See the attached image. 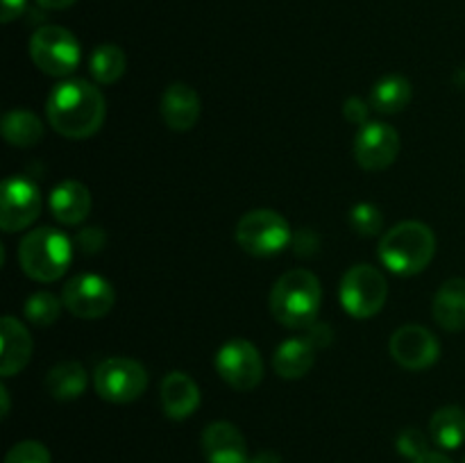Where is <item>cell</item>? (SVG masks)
Listing matches in <instances>:
<instances>
[{
    "instance_id": "20",
    "label": "cell",
    "mask_w": 465,
    "mask_h": 463,
    "mask_svg": "<svg viewBox=\"0 0 465 463\" xmlns=\"http://www.w3.org/2000/svg\"><path fill=\"white\" fill-rule=\"evenodd\" d=\"M434 313L436 322L448 331L465 330V280L454 277L448 280L439 289L434 298Z\"/></svg>"
},
{
    "instance_id": "12",
    "label": "cell",
    "mask_w": 465,
    "mask_h": 463,
    "mask_svg": "<svg viewBox=\"0 0 465 463\" xmlns=\"http://www.w3.org/2000/svg\"><path fill=\"white\" fill-rule=\"evenodd\" d=\"M400 134L386 123H366L359 127L354 157L363 171H384L398 159Z\"/></svg>"
},
{
    "instance_id": "4",
    "label": "cell",
    "mask_w": 465,
    "mask_h": 463,
    "mask_svg": "<svg viewBox=\"0 0 465 463\" xmlns=\"http://www.w3.org/2000/svg\"><path fill=\"white\" fill-rule=\"evenodd\" d=\"M71 239L53 227L27 232L18 245V261H21L23 272L44 284L59 280L71 266Z\"/></svg>"
},
{
    "instance_id": "3",
    "label": "cell",
    "mask_w": 465,
    "mask_h": 463,
    "mask_svg": "<svg viewBox=\"0 0 465 463\" xmlns=\"http://www.w3.org/2000/svg\"><path fill=\"white\" fill-rule=\"evenodd\" d=\"M436 254V236L425 222L407 221L384 234L380 259L395 275H416L431 263Z\"/></svg>"
},
{
    "instance_id": "30",
    "label": "cell",
    "mask_w": 465,
    "mask_h": 463,
    "mask_svg": "<svg viewBox=\"0 0 465 463\" xmlns=\"http://www.w3.org/2000/svg\"><path fill=\"white\" fill-rule=\"evenodd\" d=\"M75 243H77V248L84 250L86 254L98 252V250L104 245L103 230H100V227H86V230H82L80 234H77Z\"/></svg>"
},
{
    "instance_id": "2",
    "label": "cell",
    "mask_w": 465,
    "mask_h": 463,
    "mask_svg": "<svg viewBox=\"0 0 465 463\" xmlns=\"http://www.w3.org/2000/svg\"><path fill=\"white\" fill-rule=\"evenodd\" d=\"M322 289L313 272L298 268L289 271L275 281L271 291V313L280 325L302 330L316 322L321 311Z\"/></svg>"
},
{
    "instance_id": "19",
    "label": "cell",
    "mask_w": 465,
    "mask_h": 463,
    "mask_svg": "<svg viewBox=\"0 0 465 463\" xmlns=\"http://www.w3.org/2000/svg\"><path fill=\"white\" fill-rule=\"evenodd\" d=\"M316 361V339L295 336L284 340L272 357V368L282 379H300L312 370Z\"/></svg>"
},
{
    "instance_id": "35",
    "label": "cell",
    "mask_w": 465,
    "mask_h": 463,
    "mask_svg": "<svg viewBox=\"0 0 465 463\" xmlns=\"http://www.w3.org/2000/svg\"><path fill=\"white\" fill-rule=\"evenodd\" d=\"M250 463H282V458H280V454L277 452H259L257 457L254 458H250Z\"/></svg>"
},
{
    "instance_id": "23",
    "label": "cell",
    "mask_w": 465,
    "mask_h": 463,
    "mask_svg": "<svg viewBox=\"0 0 465 463\" xmlns=\"http://www.w3.org/2000/svg\"><path fill=\"white\" fill-rule=\"evenodd\" d=\"M3 136L14 148H32L44 139V123L25 109H12L3 118Z\"/></svg>"
},
{
    "instance_id": "7",
    "label": "cell",
    "mask_w": 465,
    "mask_h": 463,
    "mask_svg": "<svg viewBox=\"0 0 465 463\" xmlns=\"http://www.w3.org/2000/svg\"><path fill=\"white\" fill-rule=\"evenodd\" d=\"M389 295L386 277L371 263H357L341 280V304L352 318H372Z\"/></svg>"
},
{
    "instance_id": "15",
    "label": "cell",
    "mask_w": 465,
    "mask_h": 463,
    "mask_svg": "<svg viewBox=\"0 0 465 463\" xmlns=\"http://www.w3.org/2000/svg\"><path fill=\"white\" fill-rule=\"evenodd\" d=\"M203 103L193 86L184 82H173L162 95V118L171 130L186 132L198 123Z\"/></svg>"
},
{
    "instance_id": "36",
    "label": "cell",
    "mask_w": 465,
    "mask_h": 463,
    "mask_svg": "<svg viewBox=\"0 0 465 463\" xmlns=\"http://www.w3.org/2000/svg\"><path fill=\"white\" fill-rule=\"evenodd\" d=\"M0 398H3V416H7L9 411V395H7V389H0Z\"/></svg>"
},
{
    "instance_id": "34",
    "label": "cell",
    "mask_w": 465,
    "mask_h": 463,
    "mask_svg": "<svg viewBox=\"0 0 465 463\" xmlns=\"http://www.w3.org/2000/svg\"><path fill=\"white\" fill-rule=\"evenodd\" d=\"M44 9H68L77 3V0H36Z\"/></svg>"
},
{
    "instance_id": "6",
    "label": "cell",
    "mask_w": 465,
    "mask_h": 463,
    "mask_svg": "<svg viewBox=\"0 0 465 463\" xmlns=\"http://www.w3.org/2000/svg\"><path fill=\"white\" fill-rule=\"evenodd\" d=\"M236 241L248 254L272 257L291 243V227L282 213L272 209H254L236 225Z\"/></svg>"
},
{
    "instance_id": "18",
    "label": "cell",
    "mask_w": 465,
    "mask_h": 463,
    "mask_svg": "<svg viewBox=\"0 0 465 463\" xmlns=\"http://www.w3.org/2000/svg\"><path fill=\"white\" fill-rule=\"evenodd\" d=\"M162 407L171 420H184L200 407V389L186 372H171L162 381Z\"/></svg>"
},
{
    "instance_id": "25",
    "label": "cell",
    "mask_w": 465,
    "mask_h": 463,
    "mask_svg": "<svg viewBox=\"0 0 465 463\" xmlns=\"http://www.w3.org/2000/svg\"><path fill=\"white\" fill-rule=\"evenodd\" d=\"M127 68V57L116 44H103L94 50L89 59V71L98 84H114L123 77Z\"/></svg>"
},
{
    "instance_id": "14",
    "label": "cell",
    "mask_w": 465,
    "mask_h": 463,
    "mask_svg": "<svg viewBox=\"0 0 465 463\" xmlns=\"http://www.w3.org/2000/svg\"><path fill=\"white\" fill-rule=\"evenodd\" d=\"M203 454L207 463H250L248 443L239 427L218 420L204 427Z\"/></svg>"
},
{
    "instance_id": "32",
    "label": "cell",
    "mask_w": 465,
    "mask_h": 463,
    "mask_svg": "<svg viewBox=\"0 0 465 463\" xmlns=\"http://www.w3.org/2000/svg\"><path fill=\"white\" fill-rule=\"evenodd\" d=\"M25 9V0H3L0 5V21L12 23L14 18H18Z\"/></svg>"
},
{
    "instance_id": "9",
    "label": "cell",
    "mask_w": 465,
    "mask_h": 463,
    "mask_svg": "<svg viewBox=\"0 0 465 463\" xmlns=\"http://www.w3.org/2000/svg\"><path fill=\"white\" fill-rule=\"evenodd\" d=\"M216 370L236 390H252L263 379V359L245 339H232L218 350Z\"/></svg>"
},
{
    "instance_id": "26",
    "label": "cell",
    "mask_w": 465,
    "mask_h": 463,
    "mask_svg": "<svg viewBox=\"0 0 465 463\" xmlns=\"http://www.w3.org/2000/svg\"><path fill=\"white\" fill-rule=\"evenodd\" d=\"M62 304L57 295L48 293V291H39V293L30 295L25 302V318L36 327H50L62 313Z\"/></svg>"
},
{
    "instance_id": "13",
    "label": "cell",
    "mask_w": 465,
    "mask_h": 463,
    "mask_svg": "<svg viewBox=\"0 0 465 463\" xmlns=\"http://www.w3.org/2000/svg\"><path fill=\"white\" fill-rule=\"evenodd\" d=\"M391 357L407 370H425L439 361L440 345L422 325H404L391 336Z\"/></svg>"
},
{
    "instance_id": "8",
    "label": "cell",
    "mask_w": 465,
    "mask_h": 463,
    "mask_svg": "<svg viewBox=\"0 0 465 463\" xmlns=\"http://www.w3.org/2000/svg\"><path fill=\"white\" fill-rule=\"evenodd\" d=\"M95 393L114 404L134 402L148 386V372L136 359L112 357L104 359L94 372Z\"/></svg>"
},
{
    "instance_id": "22",
    "label": "cell",
    "mask_w": 465,
    "mask_h": 463,
    "mask_svg": "<svg viewBox=\"0 0 465 463\" xmlns=\"http://www.w3.org/2000/svg\"><path fill=\"white\" fill-rule=\"evenodd\" d=\"M430 436L440 449H457L465 440V411L461 407L439 409L430 420Z\"/></svg>"
},
{
    "instance_id": "28",
    "label": "cell",
    "mask_w": 465,
    "mask_h": 463,
    "mask_svg": "<svg viewBox=\"0 0 465 463\" xmlns=\"http://www.w3.org/2000/svg\"><path fill=\"white\" fill-rule=\"evenodd\" d=\"M5 463H53V457L39 440H21L9 449Z\"/></svg>"
},
{
    "instance_id": "17",
    "label": "cell",
    "mask_w": 465,
    "mask_h": 463,
    "mask_svg": "<svg viewBox=\"0 0 465 463\" xmlns=\"http://www.w3.org/2000/svg\"><path fill=\"white\" fill-rule=\"evenodd\" d=\"M50 212L62 225H80L91 212V193L82 182L64 180L50 193Z\"/></svg>"
},
{
    "instance_id": "5",
    "label": "cell",
    "mask_w": 465,
    "mask_h": 463,
    "mask_svg": "<svg viewBox=\"0 0 465 463\" xmlns=\"http://www.w3.org/2000/svg\"><path fill=\"white\" fill-rule=\"evenodd\" d=\"M30 57L39 71L53 77H66L77 68L82 57L75 34L66 27L45 25L32 34Z\"/></svg>"
},
{
    "instance_id": "10",
    "label": "cell",
    "mask_w": 465,
    "mask_h": 463,
    "mask_svg": "<svg viewBox=\"0 0 465 463\" xmlns=\"http://www.w3.org/2000/svg\"><path fill=\"white\" fill-rule=\"evenodd\" d=\"M114 300H116L114 286L104 277L89 275V272L68 280L62 293L64 307L82 320L107 316L114 307Z\"/></svg>"
},
{
    "instance_id": "27",
    "label": "cell",
    "mask_w": 465,
    "mask_h": 463,
    "mask_svg": "<svg viewBox=\"0 0 465 463\" xmlns=\"http://www.w3.org/2000/svg\"><path fill=\"white\" fill-rule=\"evenodd\" d=\"M350 225L357 234L361 236H372L381 230L384 225V216H381V209L375 207L371 202H361L350 212Z\"/></svg>"
},
{
    "instance_id": "31",
    "label": "cell",
    "mask_w": 465,
    "mask_h": 463,
    "mask_svg": "<svg viewBox=\"0 0 465 463\" xmlns=\"http://www.w3.org/2000/svg\"><path fill=\"white\" fill-rule=\"evenodd\" d=\"M343 116L350 123H354V125H366L368 104L361 98H357V95H352V98H348L343 103Z\"/></svg>"
},
{
    "instance_id": "1",
    "label": "cell",
    "mask_w": 465,
    "mask_h": 463,
    "mask_svg": "<svg viewBox=\"0 0 465 463\" xmlns=\"http://www.w3.org/2000/svg\"><path fill=\"white\" fill-rule=\"evenodd\" d=\"M48 121L66 139H89L104 123L107 104L98 86L86 80H66L48 95Z\"/></svg>"
},
{
    "instance_id": "33",
    "label": "cell",
    "mask_w": 465,
    "mask_h": 463,
    "mask_svg": "<svg viewBox=\"0 0 465 463\" xmlns=\"http://www.w3.org/2000/svg\"><path fill=\"white\" fill-rule=\"evenodd\" d=\"M413 463H452V461H450V457H445L443 452H431L430 449V452L418 457Z\"/></svg>"
},
{
    "instance_id": "21",
    "label": "cell",
    "mask_w": 465,
    "mask_h": 463,
    "mask_svg": "<svg viewBox=\"0 0 465 463\" xmlns=\"http://www.w3.org/2000/svg\"><path fill=\"white\" fill-rule=\"evenodd\" d=\"M89 386V375H86L84 366L73 359L68 361H59L57 366H53L45 375V390L53 395L54 399H62V402H71L77 399Z\"/></svg>"
},
{
    "instance_id": "24",
    "label": "cell",
    "mask_w": 465,
    "mask_h": 463,
    "mask_svg": "<svg viewBox=\"0 0 465 463\" xmlns=\"http://www.w3.org/2000/svg\"><path fill=\"white\" fill-rule=\"evenodd\" d=\"M411 82L404 75H386L372 86L371 104L381 113H400L411 103Z\"/></svg>"
},
{
    "instance_id": "16",
    "label": "cell",
    "mask_w": 465,
    "mask_h": 463,
    "mask_svg": "<svg viewBox=\"0 0 465 463\" xmlns=\"http://www.w3.org/2000/svg\"><path fill=\"white\" fill-rule=\"evenodd\" d=\"M32 336L23 322L5 316L0 320V375L12 377L30 363Z\"/></svg>"
},
{
    "instance_id": "11",
    "label": "cell",
    "mask_w": 465,
    "mask_h": 463,
    "mask_svg": "<svg viewBox=\"0 0 465 463\" xmlns=\"http://www.w3.org/2000/svg\"><path fill=\"white\" fill-rule=\"evenodd\" d=\"M39 212V186L27 180V177H7L3 184V198H0V227L7 234L21 232L36 221Z\"/></svg>"
},
{
    "instance_id": "29",
    "label": "cell",
    "mask_w": 465,
    "mask_h": 463,
    "mask_svg": "<svg viewBox=\"0 0 465 463\" xmlns=\"http://www.w3.org/2000/svg\"><path fill=\"white\" fill-rule=\"evenodd\" d=\"M395 448H398V452L402 454V457L411 458V461H416L418 457H422V454L430 452V445H427V436L422 434L420 429H413V427L400 431L398 440H395Z\"/></svg>"
}]
</instances>
